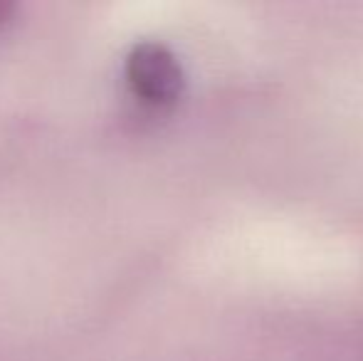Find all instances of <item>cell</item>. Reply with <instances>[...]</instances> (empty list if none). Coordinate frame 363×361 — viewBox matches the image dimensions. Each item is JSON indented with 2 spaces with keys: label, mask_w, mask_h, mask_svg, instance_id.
I'll return each mask as SVG.
<instances>
[{
  "label": "cell",
  "mask_w": 363,
  "mask_h": 361,
  "mask_svg": "<svg viewBox=\"0 0 363 361\" xmlns=\"http://www.w3.org/2000/svg\"><path fill=\"white\" fill-rule=\"evenodd\" d=\"M131 94L148 109H168L181 99L186 74L176 52L158 40H139L124 60Z\"/></svg>",
  "instance_id": "1"
},
{
  "label": "cell",
  "mask_w": 363,
  "mask_h": 361,
  "mask_svg": "<svg viewBox=\"0 0 363 361\" xmlns=\"http://www.w3.org/2000/svg\"><path fill=\"white\" fill-rule=\"evenodd\" d=\"M15 13V5L10 3H0V28H5V25L10 23V18H13Z\"/></svg>",
  "instance_id": "2"
}]
</instances>
